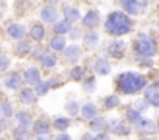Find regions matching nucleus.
<instances>
[{"label": "nucleus", "mask_w": 159, "mask_h": 140, "mask_svg": "<svg viewBox=\"0 0 159 140\" xmlns=\"http://www.w3.org/2000/svg\"><path fill=\"white\" fill-rule=\"evenodd\" d=\"M66 109H67V112H69L70 115H76V114H78V104H76L75 101H72V103H67Z\"/></svg>", "instance_id": "obj_36"}, {"label": "nucleus", "mask_w": 159, "mask_h": 140, "mask_svg": "<svg viewBox=\"0 0 159 140\" xmlns=\"http://www.w3.org/2000/svg\"><path fill=\"white\" fill-rule=\"evenodd\" d=\"M16 120H17L19 126H22V128H27V129H28V128L33 125L31 115H30L28 112H25V111H19V112L16 114Z\"/></svg>", "instance_id": "obj_17"}, {"label": "nucleus", "mask_w": 159, "mask_h": 140, "mask_svg": "<svg viewBox=\"0 0 159 140\" xmlns=\"http://www.w3.org/2000/svg\"><path fill=\"white\" fill-rule=\"evenodd\" d=\"M0 115H2L3 118H10L13 115V107H11L10 103H7V101L0 103Z\"/></svg>", "instance_id": "obj_29"}, {"label": "nucleus", "mask_w": 159, "mask_h": 140, "mask_svg": "<svg viewBox=\"0 0 159 140\" xmlns=\"http://www.w3.org/2000/svg\"><path fill=\"white\" fill-rule=\"evenodd\" d=\"M8 34L13 37V39H17V41H20V39H24V36L27 34V31H25V27L24 25H20V24H11L10 27H8Z\"/></svg>", "instance_id": "obj_10"}, {"label": "nucleus", "mask_w": 159, "mask_h": 140, "mask_svg": "<svg viewBox=\"0 0 159 140\" xmlns=\"http://www.w3.org/2000/svg\"><path fill=\"white\" fill-rule=\"evenodd\" d=\"M16 53L17 55H20V56H25V55H28L30 53V44L27 42V41H19V44L16 45Z\"/></svg>", "instance_id": "obj_28"}, {"label": "nucleus", "mask_w": 159, "mask_h": 140, "mask_svg": "<svg viewBox=\"0 0 159 140\" xmlns=\"http://www.w3.org/2000/svg\"><path fill=\"white\" fill-rule=\"evenodd\" d=\"M120 5L126 14L137 16L147 8L148 0H120Z\"/></svg>", "instance_id": "obj_4"}, {"label": "nucleus", "mask_w": 159, "mask_h": 140, "mask_svg": "<svg viewBox=\"0 0 159 140\" xmlns=\"http://www.w3.org/2000/svg\"><path fill=\"white\" fill-rule=\"evenodd\" d=\"M119 104H120V100H119L117 95H109V97L105 98V107H106V109H114V107H117Z\"/></svg>", "instance_id": "obj_31"}, {"label": "nucleus", "mask_w": 159, "mask_h": 140, "mask_svg": "<svg viewBox=\"0 0 159 140\" xmlns=\"http://www.w3.org/2000/svg\"><path fill=\"white\" fill-rule=\"evenodd\" d=\"M56 138H58V140H69V138H70V135H69V134H58V135H56Z\"/></svg>", "instance_id": "obj_39"}, {"label": "nucleus", "mask_w": 159, "mask_h": 140, "mask_svg": "<svg viewBox=\"0 0 159 140\" xmlns=\"http://www.w3.org/2000/svg\"><path fill=\"white\" fill-rule=\"evenodd\" d=\"M136 126H137V129H139L142 134H153V132L156 131V125H154L151 120H147V118H140Z\"/></svg>", "instance_id": "obj_15"}, {"label": "nucleus", "mask_w": 159, "mask_h": 140, "mask_svg": "<svg viewBox=\"0 0 159 140\" xmlns=\"http://www.w3.org/2000/svg\"><path fill=\"white\" fill-rule=\"evenodd\" d=\"M106 137H108L106 134H102V132H97V135H95L94 138H106Z\"/></svg>", "instance_id": "obj_40"}, {"label": "nucleus", "mask_w": 159, "mask_h": 140, "mask_svg": "<svg viewBox=\"0 0 159 140\" xmlns=\"http://www.w3.org/2000/svg\"><path fill=\"white\" fill-rule=\"evenodd\" d=\"M10 67V58L7 55H0V72H5Z\"/></svg>", "instance_id": "obj_34"}, {"label": "nucleus", "mask_w": 159, "mask_h": 140, "mask_svg": "<svg viewBox=\"0 0 159 140\" xmlns=\"http://www.w3.org/2000/svg\"><path fill=\"white\" fill-rule=\"evenodd\" d=\"M3 83H5V86H7L8 89L17 90V89H20V86H22V77H20L19 73H11L10 77L5 78Z\"/></svg>", "instance_id": "obj_14"}, {"label": "nucleus", "mask_w": 159, "mask_h": 140, "mask_svg": "<svg viewBox=\"0 0 159 140\" xmlns=\"http://www.w3.org/2000/svg\"><path fill=\"white\" fill-rule=\"evenodd\" d=\"M64 17H66V20H69L70 24L80 20V11H78V8L70 7V5L66 7V8H64Z\"/></svg>", "instance_id": "obj_21"}, {"label": "nucleus", "mask_w": 159, "mask_h": 140, "mask_svg": "<svg viewBox=\"0 0 159 140\" xmlns=\"http://www.w3.org/2000/svg\"><path fill=\"white\" fill-rule=\"evenodd\" d=\"M41 19H42L45 24H55L56 19H58V11H56L53 7H45V8H42V11H41Z\"/></svg>", "instance_id": "obj_9"}, {"label": "nucleus", "mask_w": 159, "mask_h": 140, "mask_svg": "<svg viewBox=\"0 0 159 140\" xmlns=\"http://www.w3.org/2000/svg\"><path fill=\"white\" fill-rule=\"evenodd\" d=\"M97 42H98V34H97L95 31H88V33L84 34V44H86V45L92 47V45H95Z\"/></svg>", "instance_id": "obj_32"}, {"label": "nucleus", "mask_w": 159, "mask_h": 140, "mask_svg": "<svg viewBox=\"0 0 159 140\" xmlns=\"http://www.w3.org/2000/svg\"><path fill=\"white\" fill-rule=\"evenodd\" d=\"M125 47L126 44L123 41H114L109 47H108V53L112 56V58H122L123 53H125Z\"/></svg>", "instance_id": "obj_7"}, {"label": "nucleus", "mask_w": 159, "mask_h": 140, "mask_svg": "<svg viewBox=\"0 0 159 140\" xmlns=\"http://www.w3.org/2000/svg\"><path fill=\"white\" fill-rule=\"evenodd\" d=\"M81 115L86 120H92L94 117H97V107L94 104H91V103L89 104H84L83 109H81Z\"/></svg>", "instance_id": "obj_24"}, {"label": "nucleus", "mask_w": 159, "mask_h": 140, "mask_svg": "<svg viewBox=\"0 0 159 140\" xmlns=\"http://www.w3.org/2000/svg\"><path fill=\"white\" fill-rule=\"evenodd\" d=\"M30 36H31V39H33V41L41 42V41L44 39V36H45V30H44V27H42V25H39V24L33 25V27H31V30H30Z\"/></svg>", "instance_id": "obj_22"}, {"label": "nucleus", "mask_w": 159, "mask_h": 140, "mask_svg": "<svg viewBox=\"0 0 159 140\" xmlns=\"http://www.w3.org/2000/svg\"><path fill=\"white\" fill-rule=\"evenodd\" d=\"M109 131L112 134H117V135H126L129 132V128L122 120H114L109 123Z\"/></svg>", "instance_id": "obj_12"}, {"label": "nucleus", "mask_w": 159, "mask_h": 140, "mask_svg": "<svg viewBox=\"0 0 159 140\" xmlns=\"http://www.w3.org/2000/svg\"><path fill=\"white\" fill-rule=\"evenodd\" d=\"M105 28L108 31V34H112V36H122V34H126L131 31L133 28V22L131 19L122 13V11H114L108 16L106 22H105Z\"/></svg>", "instance_id": "obj_2"}, {"label": "nucleus", "mask_w": 159, "mask_h": 140, "mask_svg": "<svg viewBox=\"0 0 159 140\" xmlns=\"http://www.w3.org/2000/svg\"><path fill=\"white\" fill-rule=\"evenodd\" d=\"M50 48L55 51H62L66 48V39L62 37V34H56L50 39Z\"/></svg>", "instance_id": "obj_20"}, {"label": "nucleus", "mask_w": 159, "mask_h": 140, "mask_svg": "<svg viewBox=\"0 0 159 140\" xmlns=\"http://www.w3.org/2000/svg\"><path fill=\"white\" fill-rule=\"evenodd\" d=\"M0 95H2V92H0Z\"/></svg>", "instance_id": "obj_42"}, {"label": "nucleus", "mask_w": 159, "mask_h": 140, "mask_svg": "<svg viewBox=\"0 0 159 140\" xmlns=\"http://www.w3.org/2000/svg\"><path fill=\"white\" fill-rule=\"evenodd\" d=\"M147 86L145 77L134 73V72H125L117 77V90L125 95H133L142 90Z\"/></svg>", "instance_id": "obj_1"}, {"label": "nucleus", "mask_w": 159, "mask_h": 140, "mask_svg": "<svg viewBox=\"0 0 159 140\" xmlns=\"http://www.w3.org/2000/svg\"><path fill=\"white\" fill-rule=\"evenodd\" d=\"M24 80L27 84L30 86H36L41 83V73H39V70L34 68V67H30L25 70V73H24Z\"/></svg>", "instance_id": "obj_6"}, {"label": "nucleus", "mask_w": 159, "mask_h": 140, "mask_svg": "<svg viewBox=\"0 0 159 140\" xmlns=\"http://www.w3.org/2000/svg\"><path fill=\"white\" fill-rule=\"evenodd\" d=\"M13 135H14L16 138H25V137H27V128H22V126L16 128L14 132H13Z\"/></svg>", "instance_id": "obj_35"}, {"label": "nucleus", "mask_w": 159, "mask_h": 140, "mask_svg": "<svg viewBox=\"0 0 159 140\" xmlns=\"http://www.w3.org/2000/svg\"><path fill=\"white\" fill-rule=\"evenodd\" d=\"M100 22V14L97 11H88L83 17V25L86 28H95Z\"/></svg>", "instance_id": "obj_8"}, {"label": "nucleus", "mask_w": 159, "mask_h": 140, "mask_svg": "<svg viewBox=\"0 0 159 140\" xmlns=\"http://www.w3.org/2000/svg\"><path fill=\"white\" fill-rule=\"evenodd\" d=\"M53 125H55L56 129H59V131H66V129L70 126V120L66 118V117H56V118L53 120Z\"/></svg>", "instance_id": "obj_27"}, {"label": "nucleus", "mask_w": 159, "mask_h": 140, "mask_svg": "<svg viewBox=\"0 0 159 140\" xmlns=\"http://www.w3.org/2000/svg\"><path fill=\"white\" fill-rule=\"evenodd\" d=\"M126 118H128V121H129V123L137 125V123H139V120H140L142 117H140V112H139L136 107H129V109L126 111Z\"/></svg>", "instance_id": "obj_26"}, {"label": "nucleus", "mask_w": 159, "mask_h": 140, "mask_svg": "<svg viewBox=\"0 0 159 140\" xmlns=\"http://www.w3.org/2000/svg\"><path fill=\"white\" fill-rule=\"evenodd\" d=\"M70 77H72V80H75V81H81L83 77H84V70H83L81 67H75V68L70 70Z\"/></svg>", "instance_id": "obj_33"}, {"label": "nucleus", "mask_w": 159, "mask_h": 140, "mask_svg": "<svg viewBox=\"0 0 159 140\" xmlns=\"http://www.w3.org/2000/svg\"><path fill=\"white\" fill-rule=\"evenodd\" d=\"M53 31L56 34H66L70 31V22L69 20H59V22H55L53 25Z\"/></svg>", "instance_id": "obj_23"}, {"label": "nucleus", "mask_w": 159, "mask_h": 140, "mask_svg": "<svg viewBox=\"0 0 159 140\" xmlns=\"http://www.w3.org/2000/svg\"><path fill=\"white\" fill-rule=\"evenodd\" d=\"M64 56L67 61L70 62H76L80 58H81V48L78 45H70L67 48H64Z\"/></svg>", "instance_id": "obj_13"}, {"label": "nucleus", "mask_w": 159, "mask_h": 140, "mask_svg": "<svg viewBox=\"0 0 159 140\" xmlns=\"http://www.w3.org/2000/svg\"><path fill=\"white\" fill-rule=\"evenodd\" d=\"M50 81H41L39 84H36V95L39 97H44L48 90H50Z\"/></svg>", "instance_id": "obj_30"}, {"label": "nucleus", "mask_w": 159, "mask_h": 140, "mask_svg": "<svg viewBox=\"0 0 159 140\" xmlns=\"http://www.w3.org/2000/svg\"><path fill=\"white\" fill-rule=\"evenodd\" d=\"M105 128H106V121H105V118H102V117H94L92 118V121H91V129L92 131H95V132H102V131H105Z\"/></svg>", "instance_id": "obj_25"}, {"label": "nucleus", "mask_w": 159, "mask_h": 140, "mask_svg": "<svg viewBox=\"0 0 159 140\" xmlns=\"http://www.w3.org/2000/svg\"><path fill=\"white\" fill-rule=\"evenodd\" d=\"M56 62H58V59H56V56H55L53 53H50V51H44V53L41 55V64H42V67H45V68H52V67L56 65Z\"/></svg>", "instance_id": "obj_16"}, {"label": "nucleus", "mask_w": 159, "mask_h": 140, "mask_svg": "<svg viewBox=\"0 0 159 140\" xmlns=\"http://www.w3.org/2000/svg\"><path fill=\"white\" fill-rule=\"evenodd\" d=\"M19 98H20V101L24 104H33L34 100H36V95H34V90H31L30 87H25V89L20 90Z\"/></svg>", "instance_id": "obj_18"}, {"label": "nucleus", "mask_w": 159, "mask_h": 140, "mask_svg": "<svg viewBox=\"0 0 159 140\" xmlns=\"http://www.w3.org/2000/svg\"><path fill=\"white\" fill-rule=\"evenodd\" d=\"M134 107H136V109L140 112V111H143V109L147 107V103H142V101H139V103H136V106H134Z\"/></svg>", "instance_id": "obj_38"}, {"label": "nucleus", "mask_w": 159, "mask_h": 140, "mask_svg": "<svg viewBox=\"0 0 159 140\" xmlns=\"http://www.w3.org/2000/svg\"><path fill=\"white\" fill-rule=\"evenodd\" d=\"M134 50L137 53L139 58L142 59H151L156 51H157V45H156V39L147 33H140L137 37H136V42H134Z\"/></svg>", "instance_id": "obj_3"}, {"label": "nucleus", "mask_w": 159, "mask_h": 140, "mask_svg": "<svg viewBox=\"0 0 159 140\" xmlns=\"http://www.w3.org/2000/svg\"><path fill=\"white\" fill-rule=\"evenodd\" d=\"M94 70L98 75H108L111 72V65H109V62L106 59H98L94 64Z\"/></svg>", "instance_id": "obj_19"}, {"label": "nucleus", "mask_w": 159, "mask_h": 140, "mask_svg": "<svg viewBox=\"0 0 159 140\" xmlns=\"http://www.w3.org/2000/svg\"><path fill=\"white\" fill-rule=\"evenodd\" d=\"M0 17H2V13H0Z\"/></svg>", "instance_id": "obj_41"}, {"label": "nucleus", "mask_w": 159, "mask_h": 140, "mask_svg": "<svg viewBox=\"0 0 159 140\" xmlns=\"http://www.w3.org/2000/svg\"><path fill=\"white\" fill-rule=\"evenodd\" d=\"M70 37H72V39L80 37V30H78V28H73V30L70 28Z\"/></svg>", "instance_id": "obj_37"}, {"label": "nucleus", "mask_w": 159, "mask_h": 140, "mask_svg": "<svg viewBox=\"0 0 159 140\" xmlns=\"http://www.w3.org/2000/svg\"><path fill=\"white\" fill-rule=\"evenodd\" d=\"M145 101L153 104V106H159V83H153L150 86H145Z\"/></svg>", "instance_id": "obj_5"}, {"label": "nucleus", "mask_w": 159, "mask_h": 140, "mask_svg": "<svg viewBox=\"0 0 159 140\" xmlns=\"http://www.w3.org/2000/svg\"><path fill=\"white\" fill-rule=\"evenodd\" d=\"M48 131H50V125L47 120H38L34 121L33 125V132L38 135V137H45L48 135Z\"/></svg>", "instance_id": "obj_11"}]
</instances>
